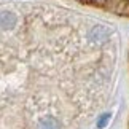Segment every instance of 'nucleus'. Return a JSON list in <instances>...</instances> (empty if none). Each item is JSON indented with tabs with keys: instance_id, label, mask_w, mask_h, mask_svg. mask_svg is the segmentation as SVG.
I'll list each match as a JSON object with an SVG mask.
<instances>
[{
	"instance_id": "obj_1",
	"label": "nucleus",
	"mask_w": 129,
	"mask_h": 129,
	"mask_svg": "<svg viewBox=\"0 0 129 129\" xmlns=\"http://www.w3.org/2000/svg\"><path fill=\"white\" fill-rule=\"evenodd\" d=\"M110 35H112V29L104 26V24L94 26L91 30H89V34H88L89 40H91L92 43H97V45L99 43H105L108 38H110Z\"/></svg>"
},
{
	"instance_id": "obj_2",
	"label": "nucleus",
	"mask_w": 129,
	"mask_h": 129,
	"mask_svg": "<svg viewBox=\"0 0 129 129\" xmlns=\"http://www.w3.org/2000/svg\"><path fill=\"white\" fill-rule=\"evenodd\" d=\"M16 21H18V18L14 16L11 11H3L2 13V29L3 30L13 29L14 26H16Z\"/></svg>"
},
{
	"instance_id": "obj_3",
	"label": "nucleus",
	"mask_w": 129,
	"mask_h": 129,
	"mask_svg": "<svg viewBox=\"0 0 129 129\" xmlns=\"http://www.w3.org/2000/svg\"><path fill=\"white\" fill-rule=\"evenodd\" d=\"M37 129H61V124H59V121L56 118L45 116V118H42V120L38 121Z\"/></svg>"
},
{
	"instance_id": "obj_4",
	"label": "nucleus",
	"mask_w": 129,
	"mask_h": 129,
	"mask_svg": "<svg viewBox=\"0 0 129 129\" xmlns=\"http://www.w3.org/2000/svg\"><path fill=\"white\" fill-rule=\"evenodd\" d=\"M110 118H112L110 113H104V115L99 118V121H97V127H105V126H107V123L110 121Z\"/></svg>"
},
{
	"instance_id": "obj_5",
	"label": "nucleus",
	"mask_w": 129,
	"mask_h": 129,
	"mask_svg": "<svg viewBox=\"0 0 129 129\" xmlns=\"http://www.w3.org/2000/svg\"><path fill=\"white\" fill-rule=\"evenodd\" d=\"M86 2H89V3H94V5H104V3L110 2V0H86Z\"/></svg>"
}]
</instances>
